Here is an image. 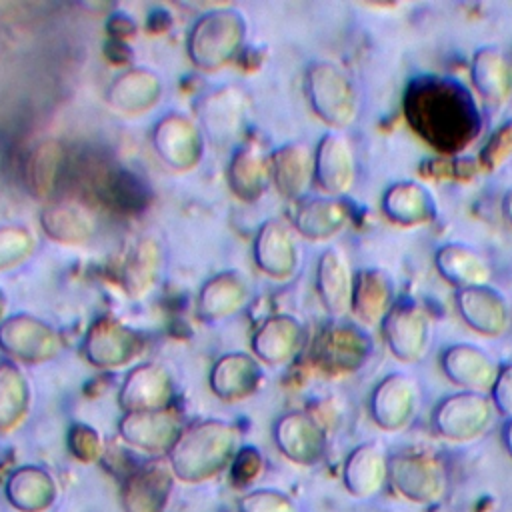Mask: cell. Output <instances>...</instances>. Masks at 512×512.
<instances>
[{
    "mask_svg": "<svg viewBox=\"0 0 512 512\" xmlns=\"http://www.w3.org/2000/svg\"><path fill=\"white\" fill-rule=\"evenodd\" d=\"M238 452V432L232 424L204 420L182 430L168 452V466L184 484H204L220 476Z\"/></svg>",
    "mask_w": 512,
    "mask_h": 512,
    "instance_id": "obj_2",
    "label": "cell"
},
{
    "mask_svg": "<svg viewBox=\"0 0 512 512\" xmlns=\"http://www.w3.org/2000/svg\"><path fill=\"white\" fill-rule=\"evenodd\" d=\"M118 430L126 444L148 454L170 452L182 434L180 418L170 408L126 412V416L120 420Z\"/></svg>",
    "mask_w": 512,
    "mask_h": 512,
    "instance_id": "obj_10",
    "label": "cell"
},
{
    "mask_svg": "<svg viewBox=\"0 0 512 512\" xmlns=\"http://www.w3.org/2000/svg\"><path fill=\"white\" fill-rule=\"evenodd\" d=\"M404 116L420 138L442 152L470 146L482 128L480 108L468 88L442 76H418L408 84Z\"/></svg>",
    "mask_w": 512,
    "mask_h": 512,
    "instance_id": "obj_1",
    "label": "cell"
},
{
    "mask_svg": "<svg viewBox=\"0 0 512 512\" xmlns=\"http://www.w3.org/2000/svg\"><path fill=\"white\" fill-rule=\"evenodd\" d=\"M174 480L170 466L160 462L134 468L120 482L118 502L122 512H166Z\"/></svg>",
    "mask_w": 512,
    "mask_h": 512,
    "instance_id": "obj_8",
    "label": "cell"
},
{
    "mask_svg": "<svg viewBox=\"0 0 512 512\" xmlns=\"http://www.w3.org/2000/svg\"><path fill=\"white\" fill-rule=\"evenodd\" d=\"M372 342L356 324H332L316 340L314 358L318 366L334 374L356 372L370 358Z\"/></svg>",
    "mask_w": 512,
    "mask_h": 512,
    "instance_id": "obj_9",
    "label": "cell"
},
{
    "mask_svg": "<svg viewBox=\"0 0 512 512\" xmlns=\"http://www.w3.org/2000/svg\"><path fill=\"white\" fill-rule=\"evenodd\" d=\"M490 398L500 416L512 418V362L498 370V376L490 388Z\"/></svg>",
    "mask_w": 512,
    "mask_h": 512,
    "instance_id": "obj_31",
    "label": "cell"
},
{
    "mask_svg": "<svg viewBox=\"0 0 512 512\" xmlns=\"http://www.w3.org/2000/svg\"><path fill=\"white\" fill-rule=\"evenodd\" d=\"M456 306L462 320L478 334L502 336L510 326L512 310L506 296L488 284L456 290Z\"/></svg>",
    "mask_w": 512,
    "mask_h": 512,
    "instance_id": "obj_12",
    "label": "cell"
},
{
    "mask_svg": "<svg viewBox=\"0 0 512 512\" xmlns=\"http://www.w3.org/2000/svg\"><path fill=\"white\" fill-rule=\"evenodd\" d=\"M28 412V386L12 366H0V434L16 430Z\"/></svg>",
    "mask_w": 512,
    "mask_h": 512,
    "instance_id": "obj_23",
    "label": "cell"
},
{
    "mask_svg": "<svg viewBox=\"0 0 512 512\" xmlns=\"http://www.w3.org/2000/svg\"><path fill=\"white\" fill-rule=\"evenodd\" d=\"M496 408L488 392L460 390L442 398L432 410V430L456 444H468L482 438L494 424Z\"/></svg>",
    "mask_w": 512,
    "mask_h": 512,
    "instance_id": "obj_3",
    "label": "cell"
},
{
    "mask_svg": "<svg viewBox=\"0 0 512 512\" xmlns=\"http://www.w3.org/2000/svg\"><path fill=\"white\" fill-rule=\"evenodd\" d=\"M346 222V212L340 202L316 200L300 216L302 230L312 238L334 236Z\"/></svg>",
    "mask_w": 512,
    "mask_h": 512,
    "instance_id": "obj_25",
    "label": "cell"
},
{
    "mask_svg": "<svg viewBox=\"0 0 512 512\" xmlns=\"http://www.w3.org/2000/svg\"><path fill=\"white\" fill-rule=\"evenodd\" d=\"M0 512H4V510H2V506H0Z\"/></svg>",
    "mask_w": 512,
    "mask_h": 512,
    "instance_id": "obj_34",
    "label": "cell"
},
{
    "mask_svg": "<svg viewBox=\"0 0 512 512\" xmlns=\"http://www.w3.org/2000/svg\"><path fill=\"white\" fill-rule=\"evenodd\" d=\"M318 290L324 306L334 316H344L352 308L354 276L340 248H330L322 254L318 264Z\"/></svg>",
    "mask_w": 512,
    "mask_h": 512,
    "instance_id": "obj_20",
    "label": "cell"
},
{
    "mask_svg": "<svg viewBox=\"0 0 512 512\" xmlns=\"http://www.w3.org/2000/svg\"><path fill=\"white\" fill-rule=\"evenodd\" d=\"M396 304V286L382 268H364L354 276L352 312L364 324H382Z\"/></svg>",
    "mask_w": 512,
    "mask_h": 512,
    "instance_id": "obj_16",
    "label": "cell"
},
{
    "mask_svg": "<svg viewBox=\"0 0 512 512\" xmlns=\"http://www.w3.org/2000/svg\"><path fill=\"white\" fill-rule=\"evenodd\" d=\"M310 178V160L304 148H294L286 152L282 162V182L290 190V194H298L306 188Z\"/></svg>",
    "mask_w": 512,
    "mask_h": 512,
    "instance_id": "obj_29",
    "label": "cell"
},
{
    "mask_svg": "<svg viewBox=\"0 0 512 512\" xmlns=\"http://www.w3.org/2000/svg\"><path fill=\"white\" fill-rule=\"evenodd\" d=\"M310 100L330 126H348L358 112V98L348 76L334 64L320 62L310 68L308 74Z\"/></svg>",
    "mask_w": 512,
    "mask_h": 512,
    "instance_id": "obj_6",
    "label": "cell"
},
{
    "mask_svg": "<svg viewBox=\"0 0 512 512\" xmlns=\"http://www.w3.org/2000/svg\"><path fill=\"white\" fill-rule=\"evenodd\" d=\"M470 78H472L476 92L492 104L506 102L512 92L510 64H508L504 52L494 46L480 48L472 56Z\"/></svg>",
    "mask_w": 512,
    "mask_h": 512,
    "instance_id": "obj_21",
    "label": "cell"
},
{
    "mask_svg": "<svg viewBox=\"0 0 512 512\" xmlns=\"http://www.w3.org/2000/svg\"><path fill=\"white\" fill-rule=\"evenodd\" d=\"M512 158V120L504 122L484 144L480 152V164L488 170L494 172L502 168L508 160Z\"/></svg>",
    "mask_w": 512,
    "mask_h": 512,
    "instance_id": "obj_27",
    "label": "cell"
},
{
    "mask_svg": "<svg viewBox=\"0 0 512 512\" xmlns=\"http://www.w3.org/2000/svg\"><path fill=\"white\" fill-rule=\"evenodd\" d=\"M388 460L390 456L378 442L356 446L342 466V482L348 494L360 500L380 494L388 484Z\"/></svg>",
    "mask_w": 512,
    "mask_h": 512,
    "instance_id": "obj_14",
    "label": "cell"
},
{
    "mask_svg": "<svg viewBox=\"0 0 512 512\" xmlns=\"http://www.w3.org/2000/svg\"><path fill=\"white\" fill-rule=\"evenodd\" d=\"M438 274L456 290L484 286L492 276V266L476 248L460 242L442 244L434 254Z\"/></svg>",
    "mask_w": 512,
    "mask_h": 512,
    "instance_id": "obj_17",
    "label": "cell"
},
{
    "mask_svg": "<svg viewBox=\"0 0 512 512\" xmlns=\"http://www.w3.org/2000/svg\"><path fill=\"white\" fill-rule=\"evenodd\" d=\"M172 396L170 380L164 372L142 368L136 370L120 392V404L126 412H148L168 408Z\"/></svg>",
    "mask_w": 512,
    "mask_h": 512,
    "instance_id": "obj_22",
    "label": "cell"
},
{
    "mask_svg": "<svg viewBox=\"0 0 512 512\" xmlns=\"http://www.w3.org/2000/svg\"><path fill=\"white\" fill-rule=\"evenodd\" d=\"M236 512H302L300 506L282 490L256 488L236 500Z\"/></svg>",
    "mask_w": 512,
    "mask_h": 512,
    "instance_id": "obj_26",
    "label": "cell"
},
{
    "mask_svg": "<svg viewBox=\"0 0 512 512\" xmlns=\"http://www.w3.org/2000/svg\"><path fill=\"white\" fill-rule=\"evenodd\" d=\"M440 366L454 386L472 392H490L500 370L484 348L470 342L448 346L440 356Z\"/></svg>",
    "mask_w": 512,
    "mask_h": 512,
    "instance_id": "obj_11",
    "label": "cell"
},
{
    "mask_svg": "<svg viewBox=\"0 0 512 512\" xmlns=\"http://www.w3.org/2000/svg\"><path fill=\"white\" fill-rule=\"evenodd\" d=\"M502 214H504L506 222L512 226V190H508L502 198Z\"/></svg>",
    "mask_w": 512,
    "mask_h": 512,
    "instance_id": "obj_33",
    "label": "cell"
},
{
    "mask_svg": "<svg viewBox=\"0 0 512 512\" xmlns=\"http://www.w3.org/2000/svg\"><path fill=\"white\" fill-rule=\"evenodd\" d=\"M264 470V458L254 446L238 448L232 464H230V480L236 486L252 484Z\"/></svg>",
    "mask_w": 512,
    "mask_h": 512,
    "instance_id": "obj_28",
    "label": "cell"
},
{
    "mask_svg": "<svg viewBox=\"0 0 512 512\" xmlns=\"http://www.w3.org/2000/svg\"><path fill=\"white\" fill-rule=\"evenodd\" d=\"M256 386V370L246 360H226L212 374V388L224 400H240Z\"/></svg>",
    "mask_w": 512,
    "mask_h": 512,
    "instance_id": "obj_24",
    "label": "cell"
},
{
    "mask_svg": "<svg viewBox=\"0 0 512 512\" xmlns=\"http://www.w3.org/2000/svg\"><path fill=\"white\" fill-rule=\"evenodd\" d=\"M274 442L290 462L300 466L316 464L326 450V434L320 422L306 412H290L278 418Z\"/></svg>",
    "mask_w": 512,
    "mask_h": 512,
    "instance_id": "obj_13",
    "label": "cell"
},
{
    "mask_svg": "<svg viewBox=\"0 0 512 512\" xmlns=\"http://www.w3.org/2000/svg\"><path fill=\"white\" fill-rule=\"evenodd\" d=\"M314 168L320 186L328 194L348 192L356 176L354 150L350 142L338 132L326 134L318 146Z\"/></svg>",
    "mask_w": 512,
    "mask_h": 512,
    "instance_id": "obj_18",
    "label": "cell"
},
{
    "mask_svg": "<svg viewBox=\"0 0 512 512\" xmlns=\"http://www.w3.org/2000/svg\"><path fill=\"white\" fill-rule=\"evenodd\" d=\"M502 444H504L508 456L512 458V418H508L502 426Z\"/></svg>",
    "mask_w": 512,
    "mask_h": 512,
    "instance_id": "obj_32",
    "label": "cell"
},
{
    "mask_svg": "<svg viewBox=\"0 0 512 512\" xmlns=\"http://www.w3.org/2000/svg\"><path fill=\"white\" fill-rule=\"evenodd\" d=\"M420 406V390L416 380L406 372L384 376L372 390L368 408L370 418L384 432L404 430L416 416Z\"/></svg>",
    "mask_w": 512,
    "mask_h": 512,
    "instance_id": "obj_7",
    "label": "cell"
},
{
    "mask_svg": "<svg viewBox=\"0 0 512 512\" xmlns=\"http://www.w3.org/2000/svg\"><path fill=\"white\" fill-rule=\"evenodd\" d=\"M382 212L394 224L418 226L434 220L436 200L424 184L416 180H402L384 192Z\"/></svg>",
    "mask_w": 512,
    "mask_h": 512,
    "instance_id": "obj_19",
    "label": "cell"
},
{
    "mask_svg": "<svg viewBox=\"0 0 512 512\" xmlns=\"http://www.w3.org/2000/svg\"><path fill=\"white\" fill-rule=\"evenodd\" d=\"M380 326L388 350L396 360L414 364L426 356L432 338V324L424 308L414 300H396Z\"/></svg>",
    "mask_w": 512,
    "mask_h": 512,
    "instance_id": "obj_5",
    "label": "cell"
},
{
    "mask_svg": "<svg viewBox=\"0 0 512 512\" xmlns=\"http://www.w3.org/2000/svg\"><path fill=\"white\" fill-rule=\"evenodd\" d=\"M4 496L16 512H50L58 500V484L46 468L24 464L8 474Z\"/></svg>",
    "mask_w": 512,
    "mask_h": 512,
    "instance_id": "obj_15",
    "label": "cell"
},
{
    "mask_svg": "<svg viewBox=\"0 0 512 512\" xmlns=\"http://www.w3.org/2000/svg\"><path fill=\"white\" fill-rule=\"evenodd\" d=\"M388 484L408 502L434 504L448 490V474L434 454L400 452L388 460Z\"/></svg>",
    "mask_w": 512,
    "mask_h": 512,
    "instance_id": "obj_4",
    "label": "cell"
},
{
    "mask_svg": "<svg viewBox=\"0 0 512 512\" xmlns=\"http://www.w3.org/2000/svg\"><path fill=\"white\" fill-rule=\"evenodd\" d=\"M68 446H70V452L80 462H86V464L96 462L102 452L100 436L96 434V430H92L90 426H84V424H76L70 428Z\"/></svg>",
    "mask_w": 512,
    "mask_h": 512,
    "instance_id": "obj_30",
    "label": "cell"
}]
</instances>
